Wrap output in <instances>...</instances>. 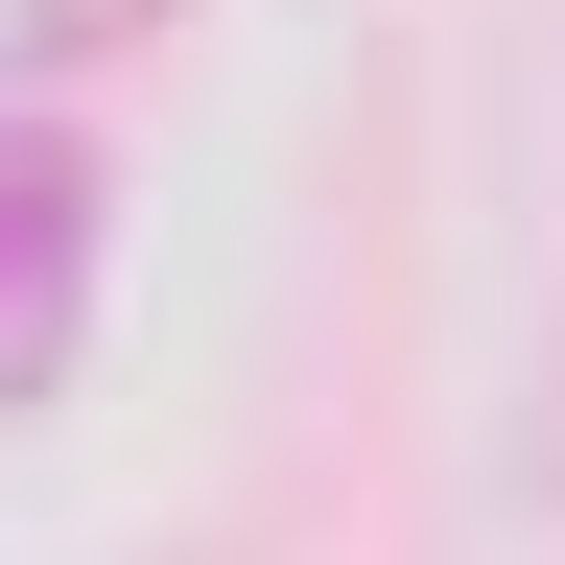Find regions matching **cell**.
<instances>
[{"label":"cell","mask_w":565,"mask_h":565,"mask_svg":"<svg viewBox=\"0 0 565 565\" xmlns=\"http://www.w3.org/2000/svg\"><path fill=\"white\" fill-rule=\"evenodd\" d=\"M95 259H118V166H95V118H0V424L71 377Z\"/></svg>","instance_id":"cell-1"}]
</instances>
